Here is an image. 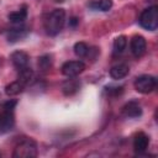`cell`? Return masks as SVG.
<instances>
[{
  "mask_svg": "<svg viewBox=\"0 0 158 158\" xmlns=\"http://www.w3.org/2000/svg\"><path fill=\"white\" fill-rule=\"evenodd\" d=\"M85 64L81 60H68L62 65V74L68 78H74L83 73Z\"/></svg>",
  "mask_w": 158,
  "mask_h": 158,
  "instance_id": "5",
  "label": "cell"
},
{
  "mask_svg": "<svg viewBox=\"0 0 158 158\" xmlns=\"http://www.w3.org/2000/svg\"><path fill=\"white\" fill-rule=\"evenodd\" d=\"M33 78V70L27 65L25 68L19 69V74H17V80H20L22 84H28L31 81V79Z\"/></svg>",
  "mask_w": 158,
  "mask_h": 158,
  "instance_id": "17",
  "label": "cell"
},
{
  "mask_svg": "<svg viewBox=\"0 0 158 158\" xmlns=\"http://www.w3.org/2000/svg\"><path fill=\"white\" fill-rule=\"evenodd\" d=\"M15 125V118H14V111L10 110H4V112L0 115V132H7L12 130Z\"/></svg>",
  "mask_w": 158,
  "mask_h": 158,
  "instance_id": "7",
  "label": "cell"
},
{
  "mask_svg": "<svg viewBox=\"0 0 158 158\" xmlns=\"http://www.w3.org/2000/svg\"><path fill=\"white\" fill-rule=\"evenodd\" d=\"M12 157L15 158H35L37 157V144L32 139L21 141L14 149Z\"/></svg>",
  "mask_w": 158,
  "mask_h": 158,
  "instance_id": "3",
  "label": "cell"
},
{
  "mask_svg": "<svg viewBox=\"0 0 158 158\" xmlns=\"http://www.w3.org/2000/svg\"><path fill=\"white\" fill-rule=\"evenodd\" d=\"M23 89H25V84H22L20 80H16V81H12L5 86V93L9 96H16L20 93H22Z\"/></svg>",
  "mask_w": 158,
  "mask_h": 158,
  "instance_id": "13",
  "label": "cell"
},
{
  "mask_svg": "<svg viewBox=\"0 0 158 158\" xmlns=\"http://www.w3.org/2000/svg\"><path fill=\"white\" fill-rule=\"evenodd\" d=\"M128 73H130V68H128V65L125 64V63L116 64V65H114V67L110 69V75H111V78H112V79H116V80L127 77Z\"/></svg>",
  "mask_w": 158,
  "mask_h": 158,
  "instance_id": "12",
  "label": "cell"
},
{
  "mask_svg": "<svg viewBox=\"0 0 158 158\" xmlns=\"http://www.w3.org/2000/svg\"><path fill=\"white\" fill-rule=\"evenodd\" d=\"M9 20L12 22V23H22L26 17H27V10H26V6L21 7L20 10H16V11H12L9 14Z\"/></svg>",
  "mask_w": 158,
  "mask_h": 158,
  "instance_id": "14",
  "label": "cell"
},
{
  "mask_svg": "<svg viewBox=\"0 0 158 158\" xmlns=\"http://www.w3.org/2000/svg\"><path fill=\"white\" fill-rule=\"evenodd\" d=\"M10 58H11V62H12L14 67H15L17 70L28 65L30 57H28V54H27L26 52H23V51H16V52H14Z\"/></svg>",
  "mask_w": 158,
  "mask_h": 158,
  "instance_id": "9",
  "label": "cell"
},
{
  "mask_svg": "<svg viewBox=\"0 0 158 158\" xmlns=\"http://www.w3.org/2000/svg\"><path fill=\"white\" fill-rule=\"evenodd\" d=\"M79 86H80V83L77 80V79H72L69 78L67 81L63 83V86H62V90L65 95H72L74 94L75 91L79 90Z\"/></svg>",
  "mask_w": 158,
  "mask_h": 158,
  "instance_id": "15",
  "label": "cell"
},
{
  "mask_svg": "<svg viewBox=\"0 0 158 158\" xmlns=\"http://www.w3.org/2000/svg\"><path fill=\"white\" fill-rule=\"evenodd\" d=\"M51 65H52V59H51L49 54H46V56H42L38 58V67L42 70H47Z\"/></svg>",
  "mask_w": 158,
  "mask_h": 158,
  "instance_id": "19",
  "label": "cell"
},
{
  "mask_svg": "<svg viewBox=\"0 0 158 158\" xmlns=\"http://www.w3.org/2000/svg\"><path fill=\"white\" fill-rule=\"evenodd\" d=\"M28 33V30L26 27H15V28H11L7 31L6 33V37H7V41L9 42H17L22 38H25Z\"/></svg>",
  "mask_w": 158,
  "mask_h": 158,
  "instance_id": "11",
  "label": "cell"
},
{
  "mask_svg": "<svg viewBox=\"0 0 158 158\" xmlns=\"http://www.w3.org/2000/svg\"><path fill=\"white\" fill-rule=\"evenodd\" d=\"M148 144H149V137L143 133V132H138L136 136H135V139H133V148L137 153H143L147 148H148Z\"/></svg>",
  "mask_w": 158,
  "mask_h": 158,
  "instance_id": "10",
  "label": "cell"
},
{
  "mask_svg": "<svg viewBox=\"0 0 158 158\" xmlns=\"http://www.w3.org/2000/svg\"><path fill=\"white\" fill-rule=\"evenodd\" d=\"M122 114L126 117H139L142 115V107L137 101H128L127 104L123 105L122 107Z\"/></svg>",
  "mask_w": 158,
  "mask_h": 158,
  "instance_id": "8",
  "label": "cell"
},
{
  "mask_svg": "<svg viewBox=\"0 0 158 158\" xmlns=\"http://www.w3.org/2000/svg\"><path fill=\"white\" fill-rule=\"evenodd\" d=\"M133 86L141 94H149V93H152L156 89V86H157V79L153 75L143 74V75H139V77H137L135 79Z\"/></svg>",
  "mask_w": 158,
  "mask_h": 158,
  "instance_id": "4",
  "label": "cell"
},
{
  "mask_svg": "<svg viewBox=\"0 0 158 158\" xmlns=\"http://www.w3.org/2000/svg\"><path fill=\"white\" fill-rule=\"evenodd\" d=\"M139 25L148 30V31H154L158 27V7L156 5L149 6L144 9L139 16Z\"/></svg>",
  "mask_w": 158,
  "mask_h": 158,
  "instance_id": "2",
  "label": "cell"
},
{
  "mask_svg": "<svg viewBox=\"0 0 158 158\" xmlns=\"http://www.w3.org/2000/svg\"><path fill=\"white\" fill-rule=\"evenodd\" d=\"M65 22V11L64 9H54L51 11L44 20V30L49 36L58 35Z\"/></svg>",
  "mask_w": 158,
  "mask_h": 158,
  "instance_id": "1",
  "label": "cell"
},
{
  "mask_svg": "<svg viewBox=\"0 0 158 158\" xmlns=\"http://www.w3.org/2000/svg\"><path fill=\"white\" fill-rule=\"evenodd\" d=\"M112 7V0H99L96 2V9L100 11H109Z\"/></svg>",
  "mask_w": 158,
  "mask_h": 158,
  "instance_id": "20",
  "label": "cell"
},
{
  "mask_svg": "<svg viewBox=\"0 0 158 158\" xmlns=\"http://www.w3.org/2000/svg\"><path fill=\"white\" fill-rule=\"evenodd\" d=\"M74 53H75V56L79 57V58L86 57L88 53H89V47H88V44L84 43V42H77V43L74 44Z\"/></svg>",
  "mask_w": 158,
  "mask_h": 158,
  "instance_id": "18",
  "label": "cell"
},
{
  "mask_svg": "<svg viewBox=\"0 0 158 158\" xmlns=\"http://www.w3.org/2000/svg\"><path fill=\"white\" fill-rule=\"evenodd\" d=\"M130 49H131V53L136 58L142 57L146 53V49H147V42H146L144 37L139 36V35L133 36L131 38V42H130Z\"/></svg>",
  "mask_w": 158,
  "mask_h": 158,
  "instance_id": "6",
  "label": "cell"
},
{
  "mask_svg": "<svg viewBox=\"0 0 158 158\" xmlns=\"http://www.w3.org/2000/svg\"><path fill=\"white\" fill-rule=\"evenodd\" d=\"M78 23H79V20H78L77 17H72V19L69 20V27H75Z\"/></svg>",
  "mask_w": 158,
  "mask_h": 158,
  "instance_id": "21",
  "label": "cell"
},
{
  "mask_svg": "<svg viewBox=\"0 0 158 158\" xmlns=\"http://www.w3.org/2000/svg\"><path fill=\"white\" fill-rule=\"evenodd\" d=\"M127 46V38L126 36H118L114 40V56H118L121 54Z\"/></svg>",
  "mask_w": 158,
  "mask_h": 158,
  "instance_id": "16",
  "label": "cell"
}]
</instances>
